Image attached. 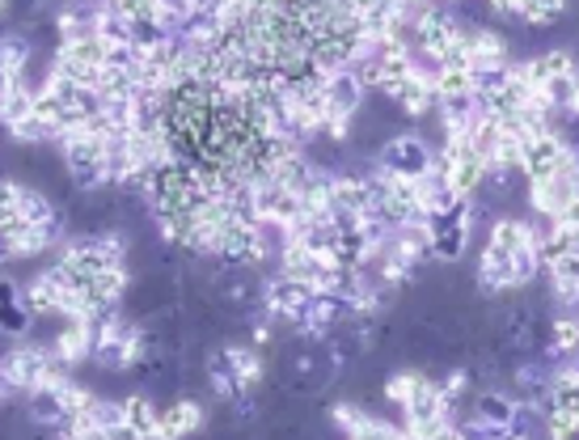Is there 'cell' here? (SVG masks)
I'll return each mask as SVG.
<instances>
[{"mask_svg": "<svg viewBox=\"0 0 579 440\" xmlns=\"http://www.w3.org/2000/svg\"><path fill=\"white\" fill-rule=\"evenodd\" d=\"M56 360V352L47 348V343H30V339H18V343H9L4 348V356H0V369H4V377L13 382L18 394H34L43 377H47V364Z\"/></svg>", "mask_w": 579, "mask_h": 440, "instance_id": "1", "label": "cell"}, {"mask_svg": "<svg viewBox=\"0 0 579 440\" xmlns=\"http://www.w3.org/2000/svg\"><path fill=\"white\" fill-rule=\"evenodd\" d=\"M432 157H436V148H432L423 136L407 132V136H393L381 144L377 165H381L386 174H393V178L414 183V178H427V174H432Z\"/></svg>", "mask_w": 579, "mask_h": 440, "instance_id": "2", "label": "cell"}, {"mask_svg": "<svg viewBox=\"0 0 579 440\" xmlns=\"http://www.w3.org/2000/svg\"><path fill=\"white\" fill-rule=\"evenodd\" d=\"M309 301H313V293L309 288H301V284H292V279H283V275H271L267 284H263V297H258V305H263V318H279V322H301V314L309 309Z\"/></svg>", "mask_w": 579, "mask_h": 440, "instance_id": "3", "label": "cell"}, {"mask_svg": "<svg viewBox=\"0 0 579 440\" xmlns=\"http://www.w3.org/2000/svg\"><path fill=\"white\" fill-rule=\"evenodd\" d=\"M436 73H427L423 64H414V73H407L402 81L389 89L386 98L393 107L402 110V114H411V119H423L427 110H436V85H432Z\"/></svg>", "mask_w": 579, "mask_h": 440, "instance_id": "4", "label": "cell"}, {"mask_svg": "<svg viewBox=\"0 0 579 440\" xmlns=\"http://www.w3.org/2000/svg\"><path fill=\"white\" fill-rule=\"evenodd\" d=\"M444 157H448V187H453V195L474 204L478 191H482V183H487V162H482L469 144H461V148H444Z\"/></svg>", "mask_w": 579, "mask_h": 440, "instance_id": "5", "label": "cell"}, {"mask_svg": "<svg viewBox=\"0 0 579 440\" xmlns=\"http://www.w3.org/2000/svg\"><path fill=\"white\" fill-rule=\"evenodd\" d=\"M331 208L334 217L347 220H372V195H368V183L364 174H331Z\"/></svg>", "mask_w": 579, "mask_h": 440, "instance_id": "6", "label": "cell"}, {"mask_svg": "<svg viewBox=\"0 0 579 440\" xmlns=\"http://www.w3.org/2000/svg\"><path fill=\"white\" fill-rule=\"evenodd\" d=\"M537 242H542V233H537L528 220H516V217H499V220H491V229H487V246L499 250V254H508V258L537 254Z\"/></svg>", "mask_w": 579, "mask_h": 440, "instance_id": "7", "label": "cell"}, {"mask_svg": "<svg viewBox=\"0 0 579 440\" xmlns=\"http://www.w3.org/2000/svg\"><path fill=\"white\" fill-rule=\"evenodd\" d=\"M203 424H208V411L199 398H174L157 415V440H187L203 432Z\"/></svg>", "mask_w": 579, "mask_h": 440, "instance_id": "8", "label": "cell"}, {"mask_svg": "<svg viewBox=\"0 0 579 440\" xmlns=\"http://www.w3.org/2000/svg\"><path fill=\"white\" fill-rule=\"evenodd\" d=\"M93 343H98V327L93 322H59L56 327V339L47 343L56 360H64L68 369L77 364H89L93 360Z\"/></svg>", "mask_w": 579, "mask_h": 440, "instance_id": "9", "label": "cell"}, {"mask_svg": "<svg viewBox=\"0 0 579 440\" xmlns=\"http://www.w3.org/2000/svg\"><path fill=\"white\" fill-rule=\"evenodd\" d=\"M453 407H448V398H444L441 382H432V377H423L419 389L411 394V403L402 407V424L407 428H427V424H436V419H448Z\"/></svg>", "mask_w": 579, "mask_h": 440, "instance_id": "10", "label": "cell"}, {"mask_svg": "<svg viewBox=\"0 0 579 440\" xmlns=\"http://www.w3.org/2000/svg\"><path fill=\"white\" fill-rule=\"evenodd\" d=\"M30 59H34V43L22 30L0 34V85H26L30 81Z\"/></svg>", "mask_w": 579, "mask_h": 440, "instance_id": "11", "label": "cell"}, {"mask_svg": "<svg viewBox=\"0 0 579 440\" xmlns=\"http://www.w3.org/2000/svg\"><path fill=\"white\" fill-rule=\"evenodd\" d=\"M478 288L482 293H516L521 288V275H516V258H508V254H499V250L482 246V258H478Z\"/></svg>", "mask_w": 579, "mask_h": 440, "instance_id": "12", "label": "cell"}, {"mask_svg": "<svg viewBox=\"0 0 579 440\" xmlns=\"http://www.w3.org/2000/svg\"><path fill=\"white\" fill-rule=\"evenodd\" d=\"M22 305L30 309V318H59V322H64V314H68V293L56 288V284L47 279V272H38L26 288H22Z\"/></svg>", "mask_w": 579, "mask_h": 440, "instance_id": "13", "label": "cell"}, {"mask_svg": "<svg viewBox=\"0 0 579 440\" xmlns=\"http://www.w3.org/2000/svg\"><path fill=\"white\" fill-rule=\"evenodd\" d=\"M496 13L521 18V26H533V30H550L567 18V9L558 0H499Z\"/></svg>", "mask_w": 579, "mask_h": 440, "instance_id": "14", "label": "cell"}, {"mask_svg": "<svg viewBox=\"0 0 579 440\" xmlns=\"http://www.w3.org/2000/svg\"><path fill=\"white\" fill-rule=\"evenodd\" d=\"M364 89H359L356 73H338V77H326V119H356L364 110Z\"/></svg>", "mask_w": 579, "mask_h": 440, "instance_id": "15", "label": "cell"}, {"mask_svg": "<svg viewBox=\"0 0 579 440\" xmlns=\"http://www.w3.org/2000/svg\"><path fill=\"white\" fill-rule=\"evenodd\" d=\"M512 419H516V398L508 389H478L474 394V424L503 432V428H512Z\"/></svg>", "mask_w": 579, "mask_h": 440, "instance_id": "16", "label": "cell"}, {"mask_svg": "<svg viewBox=\"0 0 579 440\" xmlns=\"http://www.w3.org/2000/svg\"><path fill=\"white\" fill-rule=\"evenodd\" d=\"M224 360L233 369V377L242 385V394H249L254 385L267 377V364H263V352L249 348V343H224Z\"/></svg>", "mask_w": 579, "mask_h": 440, "instance_id": "17", "label": "cell"}, {"mask_svg": "<svg viewBox=\"0 0 579 440\" xmlns=\"http://www.w3.org/2000/svg\"><path fill=\"white\" fill-rule=\"evenodd\" d=\"M119 403H123V424L136 432V440H157V415H162V407H157L144 389L123 394Z\"/></svg>", "mask_w": 579, "mask_h": 440, "instance_id": "18", "label": "cell"}, {"mask_svg": "<svg viewBox=\"0 0 579 440\" xmlns=\"http://www.w3.org/2000/svg\"><path fill=\"white\" fill-rule=\"evenodd\" d=\"M389 246L393 254H402L407 263H423V258H432V224L427 220H414V224H402L393 238H389Z\"/></svg>", "mask_w": 579, "mask_h": 440, "instance_id": "19", "label": "cell"}, {"mask_svg": "<svg viewBox=\"0 0 579 440\" xmlns=\"http://www.w3.org/2000/svg\"><path fill=\"white\" fill-rule=\"evenodd\" d=\"M432 224V258L444 263H457L469 246V229L466 224H453V220H427Z\"/></svg>", "mask_w": 579, "mask_h": 440, "instance_id": "20", "label": "cell"}, {"mask_svg": "<svg viewBox=\"0 0 579 440\" xmlns=\"http://www.w3.org/2000/svg\"><path fill=\"white\" fill-rule=\"evenodd\" d=\"M34 89L38 85H0V123H4V132L13 128V123H22L34 114Z\"/></svg>", "mask_w": 579, "mask_h": 440, "instance_id": "21", "label": "cell"}, {"mask_svg": "<svg viewBox=\"0 0 579 440\" xmlns=\"http://www.w3.org/2000/svg\"><path fill=\"white\" fill-rule=\"evenodd\" d=\"M567 199H571V183L567 178H558V183H528V212H537V217L554 220Z\"/></svg>", "mask_w": 579, "mask_h": 440, "instance_id": "22", "label": "cell"}, {"mask_svg": "<svg viewBox=\"0 0 579 440\" xmlns=\"http://www.w3.org/2000/svg\"><path fill=\"white\" fill-rule=\"evenodd\" d=\"M546 356L550 360H567L579 356V314H558L550 322V343H546Z\"/></svg>", "mask_w": 579, "mask_h": 440, "instance_id": "23", "label": "cell"}, {"mask_svg": "<svg viewBox=\"0 0 579 440\" xmlns=\"http://www.w3.org/2000/svg\"><path fill=\"white\" fill-rule=\"evenodd\" d=\"M436 102H453V98H478L474 89V73L469 68H436Z\"/></svg>", "mask_w": 579, "mask_h": 440, "instance_id": "24", "label": "cell"}, {"mask_svg": "<svg viewBox=\"0 0 579 440\" xmlns=\"http://www.w3.org/2000/svg\"><path fill=\"white\" fill-rule=\"evenodd\" d=\"M499 140H503V123H496L491 114H474V123H469V148L482 157V162H491L499 148Z\"/></svg>", "mask_w": 579, "mask_h": 440, "instance_id": "25", "label": "cell"}, {"mask_svg": "<svg viewBox=\"0 0 579 440\" xmlns=\"http://www.w3.org/2000/svg\"><path fill=\"white\" fill-rule=\"evenodd\" d=\"M22 224V183L0 178V238H13Z\"/></svg>", "mask_w": 579, "mask_h": 440, "instance_id": "26", "label": "cell"}, {"mask_svg": "<svg viewBox=\"0 0 579 440\" xmlns=\"http://www.w3.org/2000/svg\"><path fill=\"white\" fill-rule=\"evenodd\" d=\"M368 419H377V415H368V407L356 403V398H343V403H334L331 407V424L343 432V437H356Z\"/></svg>", "mask_w": 579, "mask_h": 440, "instance_id": "27", "label": "cell"}, {"mask_svg": "<svg viewBox=\"0 0 579 440\" xmlns=\"http://www.w3.org/2000/svg\"><path fill=\"white\" fill-rule=\"evenodd\" d=\"M423 377H427L423 369H402V373L386 377V394H381V398H386L389 407H407V403H411V394L419 389V382H423Z\"/></svg>", "mask_w": 579, "mask_h": 440, "instance_id": "28", "label": "cell"}, {"mask_svg": "<svg viewBox=\"0 0 579 440\" xmlns=\"http://www.w3.org/2000/svg\"><path fill=\"white\" fill-rule=\"evenodd\" d=\"M9 136L18 140V144H56V136H52V132H47V128H43L34 114H30V119H22V123H13V128H9Z\"/></svg>", "mask_w": 579, "mask_h": 440, "instance_id": "29", "label": "cell"}, {"mask_svg": "<svg viewBox=\"0 0 579 440\" xmlns=\"http://www.w3.org/2000/svg\"><path fill=\"white\" fill-rule=\"evenodd\" d=\"M550 229H563V233H576L579 238V195H571V199L558 208V217L550 220Z\"/></svg>", "mask_w": 579, "mask_h": 440, "instance_id": "30", "label": "cell"}, {"mask_svg": "<svg viewBox=\"0 0 579 440\" xmlns=\"http://www.w3.org/2000/svg\"><path fill=\"white\" fill-rule=\"evenodd\" d=\"M469 385V373L466 369H453L448 377L441 382V389H444V398H448V407H457V398H461V389Z\"/></svg>", "mask_w": 579, "mask_h": 440, "instance_id": "31", "label": "cell"}, {"mask_svg": "<svg viewBox=\"0 0 579 440\" xmlns=\"http://www.w3.org/2000/svg\"><path fill=\"white\" fill-rule=\"evenodd\" d=\"M267 343H271V318H254V322H249V348L263 352Z\"/></svg>", "mask_w": 579, "mask_h": 440, "instance_id": "32", "label": "cell"}, {"mask_svg": "<svg viewBox=\"0 0 579 440\" xmlns=\"http://www.w3.org/2000/svg\"><path fill=\"white\" fill-rule=\"evenodd\" d=\"M9 13H13V4H4V0H0V22H4Z\"/></svg>", "mask_w": 579, "mask_h": 440, "instance_id": "33", "label": "cell"}, {"mask_svg": "<svg viewBox=\"0 0 579 440\" xmlns=\"http://www.w3.org/2000/svg\"><path fill=\"white\" fill-rule=\"evenodd\" d=\"M461 440H466V437H461Z\"/></svg>", "mask_w": 579, "mask_h": 440, "instance_id": "34", "label": "cell"}]
</instances>
